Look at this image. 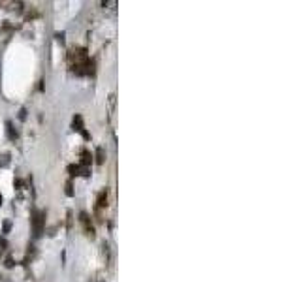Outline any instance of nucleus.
I'll list each match as a JSON object with an SVG mask.
<instances>
[{
	"instance_id": "1",
	"label": "nucleus",
	"mask_w": 301,
	"mask_h": 282,
	"mask_svg": "<svg viewBox=\"0 0 301 282\" xmlns=\"http://www.w3.org/2000/svg\"><path fill=\"white\" fill-rule=\"evenodd\" d=\"M42 230H44V215L36 211L34 213V235H40Z\"/></svg>"
},
{
	"instance_id": "2",
	"label": "nucleus",
	"mask_w": 301,
	"mask_h": 282,
	"mask_svg": "<svg viewBox=\"0 0 301 282\" xmlns=\"http://www.w3.org/2000/svg\"><path fill=\"white\" fill-rule=\"evenodd\" d=\"M73 128H75V130H77L79 134L83 135L85 139L89 137V134L85 132V128H83V121H81V117H75V119H73Z\"/></svg>"
},
{
	"instance_id": "3",
	"label": "nucleus",
	"mask_w": 301,
	"mask_h": 282,
	"mask_svg": "<svg viewBox=\"0 0 301 282\" xmlns=\"http://www.w3.org/2000/svg\"><path fill=\"white\" fill-rule=\"evenodd\" d=\"M102 160H104V151L98 149V162H102Z\"/></svg>"
},
{
	"instance_id": "4",
	"label": "nucleus",
	"mask_w": 301,
	"mask_h": 282,
	"mask_svg": "<svg viewBox=\"0 0 301 282\" xmlns=\"http://www.w3.org/2000/svg\"><path fill=\"white\" fill-rule=\"evenodd\" d=\"M0 203H2V196H0Z\"/></svg>"
}]
</instances>
